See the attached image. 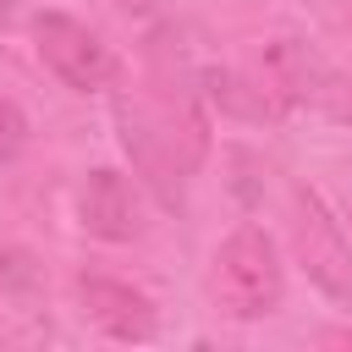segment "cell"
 Instances as JSON below:
<instances>
[{"mask_svg":"<svg viewBox=\"0 0 352 352\" xmlns=\"http://www.w3.org/2000/svg\"><path fill=\"white\" fill-rule=\"evenodd\" d=\"M33 50H38V60H44L66 88H77V94L104 88L110 72H116L110 44H104L88 22H77V16H66V11H38V16H33Z\"/></svg>","mask_w":352,"mask_h":352,"instance_id":"3","label":"cell"},{"mask_svg":"<svg viewBox=\"0 0 352 352\" xmlns=\"http://www.w3.org/2000/svg\"><path fill=\"white\" fill-rule=\"evenodd\" d=\"M6 11H11V0H0V22H6Z\"/></svg>","mask_w":352,"mask_h":352,"instance_id":"8","label":"cell"},{"mask_svg":"<svg viewBox=\"0 0 352 352\" xmlns=\"http://www.w3.org/2000/svg\"><path fill=\"white\" fill-rule=\"evenodd\" d=\"M346 16H352V0H346Z\"/></svg>","mask_w":352,"mask_h":352,"instance_id":"9","label":"cell"},{"mask_svg":"<svg viewBox=\"0 0 352 352\" xmlns=\"http://www.w3.org/2000/svg\"><path fill=\"white\" fill-rule=\"evenodd\" d=\"M77 220L88 236L99 242H132L138 236V192L121 170H88L82 192H77Z\"/></svg>","mask_w":352,"mask_h":352,"instance_id":"6","label":"cell"},{"mask_svg":"<svg viewBox=\"0 0 352 352\" xmlns=\"http://www.w3.org/2000/svg\"><path fill=\"white\" fill-rule=\"evenodd\" d=\"M22 143H28V116H22V104H16V99H6V94H0V160H16V154H22Z\"/></svg>","mask_w":352,"mask_h":352,"instance_id":"7","label":"cell"},{"mask_svg":"<svg viewBox=\"0 0 352 352\" xmlns=\"http://www.w3.org/2000/svg\"><path fill=\"white\" fill-rule=\"evenodd\" d=\"M214 308L226 319H264L280 308L286 297V270L275 253V236L264 226H236L220 253H214V275H209Z\"/></svg>","mask_w":352,"mask_h":352,"instance_id":"1","label":"cell"},{"mask_svg":"<svg viewBox=\"0 0 352 352\" xmlns=\"http://www.w3.org/2000/svg\"><path fill=\"white\" fill-rule=\"evenodd\" d=\"M264 88L280 104H314L319 116L352 126V72H336L297 38L264 44Z\"/></svg>","mask_w":352,"mask_h":352,"instance_id":"2","label":"cell"},{"mask_svg":"<svg viewBox=\"0 0 352 352\" xmlns=\"http://www.w3.org/2000/svg\"><path fill=\"white\" fill-rule=\"evenodd\" d=\"M292 248H297V264L308 270V280L324 297H336V302L352 297V242L341 236L336 214L308 187L292 198Z\"/></svg>","mask_w":352,"mask_h":352,"instance_id":"4","label":"cell"},{"mask_svg":"<svg viewBox=\"0 0 352 352\" xmlns=\"http://www.w3.org/2000/svg\"><path fill=\"white\" fill-rule=\"evenodd\" d=\"M77 302H82V319L94 330H104L110 341H148L154 336V302L116 275H77Z\"/></svg>","mask_w":352,"mask_h":352,"instance_id":"5","label":"cell"}]
</instances>
